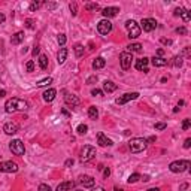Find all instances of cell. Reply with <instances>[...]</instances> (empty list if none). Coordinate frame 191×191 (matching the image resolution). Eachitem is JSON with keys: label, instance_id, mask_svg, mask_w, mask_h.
<instances>
[{"label": "cell", "instance_id": "cell-54", "mask_svg": "<svg viewBox=\"0 0 191 191\" xmlns=\"http://www.w3.org/2000/svg\"><path fill=\"white\" fill-rule=\"evenodd\" d=\"M72 164H73V160H67V161H66V166H72Z\"/></svg>", "mask_w": 191, "mask_h": 191}, {"label": "cell", "instance_id": "cell-12", "mask_svg": "<svg viewBox=\"0 0 191 191\" xmlns=\"http://www.w3.org/2000/svg\"><path fill=\"white\" fill-rule=\"evenodd\" d=\"M97 143H99L100 146H112V145H114L112 140H110L105 133H102V131H100V133H97Z\"/></svg>", "mask_w": 191, "mask_h": 191}, {"label": "cell", "instance_id": "cell-37", "mask_svg": "<svg viewBox=\"0 0 191 191\" xmlns=\"http://www.w3.org/2000/svg\"><path fill=\"white\" fill-rule=\"evenodd\" d=\"M181 17H182V20H184L185 22H188V21L191 20V17H190V11H184Z\"/></svg>", "mask_w": 191, "mask_h": 191}, {"label": "cell", "instance_id": "cell-29", "mask_svg": "<svg viewBox=\"0 0 191 191\" xmlns=\"http://www.w3.org/2000/svg\"><path fill=\"white\" fill-rule=\"evenodd\" d=\"M140 178H142V176H140L139 173H133V175H130V176H129L127 182H129V184H135V182H137Z\"/></svg>", "mask_w": 191, "mask_h": 191}, {"label": "cell", "instance_id": "cell-31", "mask_svg": "<svg viewBox=\"0 0 191 191\" xmlns=\"http://www.w3.org/2000/svg\"><path fill=\"white\" fill-rule=\"evenodd\" d=\"M76 131H78L79 135H85V133L88 131V127H87L85 124H79V125H78V129H76Z\"/></svg>", "mask_w": 191, "mask_h": 191}, {"label": "cell", "instance_id": "cell-39", "mask_svg": "<svg viewBox=\"0 0 191 191\" xmlns=\"http://www.w3.org/2000/svg\"><path fill=\"white\" fill-rule=\"evenodd\" d=\"M154 127H155V130H164L166 127H167V124L166 123H155Z\"/></svg>", "mask_w": 191, "mask_h": 191}, {"label": "cell", "instance_id": "cell-53", "mask_svg": "<svg viewBox=\"0 0 191 191\" xmlns=\"http://www.w3.org/2000/svg\"><path fill=\"white\" fill-rule=\"evenodd\" d=\"M5 20H6V18H5V15L0 14V24H2V22H5Z\"/></svg>", "mask_w": 191, "mask_h": 191}, {"label": "cell", "instance_id": "cell-28", "mask_svg": "<svg viewBox=\"0 0 191 191\" xmlns=\"http://www.w3.org/2000/svg\"><path fill=\"white\" fill-rule=\"evenodd\" d=\"M49 84H52V78H45V79H41V81L37 82L36 85H37V87H47V85H49Z\"/></svg>", "mask_w": 191, "mask_h": 191}, {"label": "cell", "instance_id": "cell-34", "mask_svg": "<svg viewBox=\"0 0 191 191\" xmlns=\"http://www.w3.org/2000/svg\"><path fill=\"white\" fill-rule=\"evenodd\" d=\"M85 9H87V11H99L100 6H99L97 3H88V5L85 6Z\"/></svg>", "mask_w": 191, "mask_h": 191}, {"label": "cell", "instance_id": "cell-59", "mask_svg": "<svg viewBox=\"0 0 191 191\" xmlns=\"http://www.w3.org/2000/svg\"><path fill=\"white\" fill-rule=\"evenodd\" d=\"M115 191H123V190H121V188H120V190H118V188H115Z\"/></svg>", "mask_w": 191, "mask_h": 191}, {"label": "cell", "instance_id": "cell-33", "mask_svg": "<svg viewBox=\"0 0 191 191\" xmlns=\"http://www.w3.org/2000/svg\"><path fill=\"white\" fill-rule=\"evenodd\" d=\"M75 54H76V57H82V54H84V47L82 45H75Z\"/></svg>", "mask_w": 191, "mask_h": 191}, {"label": "cell", "instance_id": "cell-43", "mask_svg": "<svg viewBox=\"0 0 191 191\" xmlns=\"http://www.w3.org/2000/svg\"><path fill=\"white\" fill-rule=\"evenodd\" d=\"M91 94L93 96H102L103 91L102 90H99V88H94V90H91Z\"/></svg>", "mask_w": 191, "mask_h": 191}, {"label": "cell", "instance_id": "cell-30", "mask_svg": "<svg viewBox=\"0 0 191 191\" xmlns=\"http://www.w3.org/2000/svg\"><path fill=\"white\" fill-rule=\"evenodd\" d=\"M182 63H184L182 55H176V57L173 58V66H175V67H181V66H182Z\"/></svg>", "mask_w": 191, "mask_h": 191}, {"label": "cell", "instance_id": "cell-7", "mask_svg": "<svg viewBox=\"0 0 191 191\" xmlns=\"http://www.w3.org/2000/svg\"><path fill=\"white\" fill-rule=\"evenodd\" d=\"M131 61H133V55L130 54V52H121L120 55V63H121V69L123 70H129L131 67Z\"/></svg>", "mask_w": 191, "mask_h": 191}, {"label": "cell", "instance_id": "cell-50", "mask_svg": "<svg viewBox=\"0 0 191 191\" xmlns=\"http://www.w3.org/2000/svg\"><path fill=\"white\" fill-rule=\"evenodd\" d=\"M161 42L164 45H172V41H169V39H161Z\"/></svg>", "mask_w": 191, "mask_h": 191}, {"label": "cell", "instance_id": "cell-51", "mask_svg": "<svg viewBox=\"0 0 191 191\" xmlns=\"http://www.w3.org/2000/svg\"><path fill=\"white\" fill-rule=\"evenodd\" d=\"M39 52H41V49H39V48L36 47V48H34V49H33V55H37V54H39Z\"/></svg>", "mask_w": 191, "mask_h": 191}, {"label": "cell", "instance_id": "cell-1", "mask_svg": "<svg viewBox=\"0 0 191 191\" xmlns=\"http://www.w3.org/2000/svg\"><path fill=\"white\" fill-rule=\"evenodd\" d=\"M28 109V103L22 99H18V97H12L6 100L5 103V110L7 114H14V112H18V110H26Z\"/></svg>", "mask_w": 191, "mask_h": 191}, {"label": "cell", "instance_id": "cell-27", "mask_svg": "<svg viewBox=\"0 0 191 191\" xmlns=\"http://www.w3.org/2000/svg\"><path fill=\"white\" fill-rule=\"evenodd\" d=\"M88 116L91 118V120H97V116H99V110H97V108H96V106H90Z\"/></svg>", "mask_w": 191, "mask_h": 191}, {"label": "cell", "instance_id": "cell-52", "mask_svg": "<svg viewBox=\"0 0 191 191\" xmlns=\"http://www.w3.org/2000/svg\"><path fill=\"white\" fill-rule=\"evenodd\" d=\"M5 96H6V91H5V90H0V99L5 97Z\"/></svg>", "mask_w": 191, "mask_h": 191}, {"label": "cell", "instance_id": "cell-42", "mask_svg": "<svg viewBox=\"0 0 191 191\" xmlns=\"http://www.w3.org/2000/svg\"><path fill=\"white\" fill-rule=\"evenodd\" d=\"M26 27L30 28V30H33V28H34V22H33V20H26Z\"/></svg>", "mask_w": 191, "mask_h": 191}, {"label": "cell", "instance_id": "cell-44", "mask_svg": "<svg viewBox=\"0 0 191 191\" xmlns=\"http://www.w3.org/2000/svg\"><path fill=\"white\" fill-rule=\"evenodd\" d=\"M34 70V63L33 61H28L27 63V72H33Z\"/></svg>", "mask_w": 191, "mask_h": 191}, {"label": "cell", "instance_id": "cell-58", "mask_svg": "<svg viewBox=\"0 0 191 191\" xmlns=\"http://www.w3.org/2000/svg\"><path fill=\"white\" fill-rule=\"evenodd\" d=\"M148 191H160V188H149Z\"/></svg>", "mask_w": 191, "mask_h": 191}, {"label": "cell", "instance_id": "cell-32", "mask_svg": "<svg viewBox=\"0 0 191 191\" xmlns=\"http://www.w3.org/2000/svg\"><path fill=\"white\" fill-rule=\"evenodd\" d=\"M41 6H42V2H32V3H30V11L34 12V11H37Z\"/></svg>", "mask_w": 191, "mask_h": 191}, {"label": "cell", "instance_id": "cell-6", "mask_svg": "<svg viewBox=\"0 0 191 191\" xmlns=\"http://www.w3.org/2000/svg\"><path fill=\"white\" fill-rule=\"evenodd\" d=\"M9 149L12 151V154L15 155H24V152H26V146H24V143L21 142L20 139H15L12 142L9 143Z\"/></svg>", "mask_w": 191, "mask_h": 191}, {"label": "cell", "instance_id": "cell-55", "mask_svg": "<svg viewBox=\"0 0 191 191\" xmlns=\"http://www.w3.org/2000/svg\"><path fill=\"white\" fill-rule=\"evenodd\" d=\"M187 187H188V184H182V185H181V190H185Z\"/></svg>", "mask_w": 191, "mask_h": 191}, {"label": "cell", "instance_id": "cell-41", "mask_svg": "<svg viewBox=\"0 0 191 191\" xmlns=\"http://www.w3.org/2000/svg\"><path fill=\"white\" fill-rule=\"evenodd\" d=\"M184 11H185L184 7H176V9H175V12H173V15H175V17H181Z\"/></svg>", "mask_w": 191, "mask_h": 191}, {"label": "cell", "instance_id": "cell-9", "mask_svg": "<svg viewBox=\"0 0 191 191\" xmlns=\"http://www.w3.org/2000/svg\"><path fill=\"white\" fill-rule=\"evenodd\" d=\"M97 32L100 34H109L112 32V22L109 20H102L97 24Z\"/></svg>", "mask_w": 191, "mask_h": 191}, {"label": "cell", "instance_id": "cell-38", "mask_svg": "<svg viewBox=\"0 0 191 191\" xmlns=\"http://www.w3.org/2000/svg\"><path fill=\"white\" fill-rule=\"evenodd\" d=\"M190 127H191V120H188V118H187V120H184V123H182V129L188 130Z\"/></svg>", "mask_w": 191, "mask_h": 191}, {"label": "cell", "instance_id": "cell-45", "mask_svg": "<svg viewBox=\"0 0 191 191\" xmlns=\"http://www.w3.org/2000/svg\"><path fill=\"white\" fill-rule=\"evenodd\" d=\"M176 33H179V34H187V28H185V27H178L176 28Z\"/></svg>", "mask_w": 191, "mask_h": 191}, {"label": "cell", "instance_id": "cell-16", "mask_svg": "<svg viewBox=\"0 0 191 191\" xmlns=\"http://www.w3.org/2000/svg\"><path fill=\"white\" fill-rule=\"evenodd\" d=\"M81 184L85 187V188H91V187H94L96 184V179L93 176H88V175H84L81 176Z\"/></svg>", "mask_w": 191, "mask_h": 191}, {"label": "cell", "instance_id": "cell-11", "mask_svg": "<svg viewBox=\"0 0 191 191\" xmlns=\"http://www.w3.org/2000/svg\"><path fill=\"white\" fill-rule=\"evenodd\" d=\"M142 28L143 32H152V30H155V27H157V21L154 20V18H145V20H142Z\"/></svg>", "mask_w": 191, "mask_h": 191}, {"label": "cell", "instance_id": "cell-48", "mask_svg": "<svg viewBox=\"0 0 191 191\" xmlns=\"http://www.w3.org/2000/svg\"><path fill=\"white\" fill-rule=\"evenodd\" d=\"M94 81H97V76H91V78L87 79V84H91V82H94Z\"/></svg>", "mask_w": 191, "mask_h": 191}, {"label": "cell", "instance_id": "cell-49", "mask_svg": "<svg viewBox=\"0 0 191 191\" xmlns=\"http://www.w3.org/2000/svg\"><path fill=\"white\" fill-rule=\"evenodd\" d=\"M47 7H49V9H55V7H57V3H47Z\"/></svg>", "mask_w": 191, "mask_h": 191}, {"label": "cell", "instance_id": "cell-25", "mask_svg": "<svg viewBox=\"0 0 191 191\" xmlns=\"http://www.w3.org/2000/svg\"><path fill=\"white\" fill-rule=\"evenodd\" d=\"M39 66H41L42 70H47L48 69V57L47 55H39Z\"/></svg>", "mask_w": 191, "mask_h": 191}, {"label": "cell", "instance_id": "cell-20", "mask_svg": "<svg viewBox=\"0 0 191 191\" xmlns=\"http://www.w3.org/2000/svg\"><path fill=\"white\" fill-rule=\"evenodd\" d=\"M73 187H75V182H73V181H66V182H61V184L58 185L55 191H69V190H72Z\"/></svg>", "mask_w": 191, "mask_h": 191}, {"label": "cell", "instance_id": "cell-23", "mask_svg": "<svg viewBox=\"0 0 191 191\" xmlns=\"http://www.w3.org/2000/svg\"><path fill=\"white\" fill-rule=\"evenodd\" d=\"M22 41H24V32H17V33L12 36V39H11L12 45H20Z\"/></svg>", "mask_w": 191, "mask_h": 191}, {"label": "cell", "instance_id": "cell-5", "mask_svg": "<svg viewBox=\"0 0 191 191\" xmlns=\"http://www.w3.org/2000/svg\"><path fill=\"white\" fill-rule=\"evenodd\" d=\"M96 157V148L91 145H85L84 149L81 151V161L82 163H87L90 160H93Z\"/></svg>", "mask_w": 191, "mask_h": 191}, {"label": "cell", "instance_id": "cell-26", "mask_svg": "<svg viewBox=\"0 0 191 191\" xmlns=\"http://www.w3.org/2000/svg\"><path fill=\"white\" fill-rule=\"evenodd\" d=\"M129 51H130V54L131 52H140L142 51V45L140 43H131V45H129Z\"/></svg>", "mask_w": 191, "mask_h": 191}, {"label": "cell", "instance_id": "cell-4", "mask_svg": "<svg viewBox=\"0 0 191 191\" xmlns=\"http://www.w3.org/2000/svg\"><path fill=\"white\" fill-rule=\"evenodd\" d=\"M125 28H127V32H129L130 39H136V37L140 36V27H139V24H137L136 21L129 20L125 22Z\"/></svg>", "mask_w": 191, "mask_h": 191}, {"label": "cell", "instance_id": "cell-17", "mask_svg": "<svg viewBox=\"0 0 191 191\" xmlns=\"http://www.w3.org/2000/svg\"><path fill=\"white\" fill-rule=\"evenodd\" d=\"M64 102H66V105H69V106H78L79 105V99L76 97L75 94H66L64 96Z\"/></svg>", "mask_w": 191, "mask_h": 191}, {"label": "cell", "instance_id": "cell-22", "mask_svg": "<svg viewBox=\"0 0 191 191\" xmlns=\"http://www.w3.org/2000/svg\"><path fill=\"white\" fill-rule=\"evenodd\" d=\"M151 63H152L154 67H163V66L167 64V60L161 58V57H154V58H151Z\"/></svg>", "mask_w": 191, "mask_h": 191}, {"label": "cell", "instance_id": "cell-46", "mask_svg": "<svg viewBox=\"0 0 191 191\" xmlns=\"http://www.w3.org/2000/svg\"><path fill=\"white\" fill-rule=\"evenodd\" d=\"M190 146H191V139L188 137V139H185V142H184V148H185V149H188Z\"/></svg>", "mask_w": 191, "mask_h": 191}, {"label": "cell", "instance_id": "cell-56", "mask_svg": "<svg viewBox=\"0 0 191 191\" xmlns=\"http://www.w3.org/2000/svg\"><path fill=\"white\" fill-rule=\"evenodd\" d=\"M142 179H143V181H149V176H148V175H145V176H143Z\"/></svg>", "mask_w": 191, "mask_h": 191}, {"label": "cell", "instance_id": "cell-21", "mask_svg": "<svg viewBox=\"0 0 191 191\" xmlns=\"http://www.w3.org/2000/svg\"><path fill=\"white\" fill-rule=\"evenodd\" d=\"M67 48H60V51H58V55H57V61L58 64H63V63L66 61V58H67Z\"/></svg>", "mask_w": 191, "mask_h": 191}, {"label": "cell", "instance_id": "cell-24", "mask_svg": "<svg viewBox=\"0 0 191 191\" xmlns=\"http://www.w3.org/2000/svg\"><path fill=\"white\" fill-rule=\"evenodd\" d=\"M105 64H106V61H105V58L103 57H97L94 61H93V69L94 70H99V69H103L105 67Z\"/></svg>", "mask_w": 191, "mask_h": 191}, {"label": "cell", "instance_id": "cell-35", "mask_svg": "<svg viewBox=\"0 0 191 191\" xmlns=\"http://www.w3.org/2000/svg\"><path fill=\"white\" fill-rule=\"evenodd\" d=\"M66 41H67V37H66V34H58V37H57V42H58V45H64L66 43Z\"/></svg>", "mask_w": 191, "mask_h": 191}, {"label": "cell", "instance_id": "cell-19", "mask_svg": "<svg viewBox=\"0 0 191 191\" xmlns=\"http://www.w3.org/2000/svg\"><path fill=\"white\" fill-rule=\"evenodd\" d=\"M116 88H118V85H116L115 82H112V81L103 82V91H105V93H114Z\"/></svg>", "mask_w": 191, "mask_h": 191}, {"label": "cell", "instance_id": "cell-10", "mask_svg": "<svg viewBox=\"0 0 191 191\" xmlns=\"http://www.w3.org/2000/svg\"><path fill=\"white\" fill-rule=\"evenodd\" d=\"M137 97H139V93H125V94H123L121 97H118L115 100L116 105H125L127 102H130V100H136Z\"/></svg>", "mask_w": 191, "mask_h": 191}, {"label": "cell", "instance_id": "cell-36", "mask_svg": "<svg viewBox=\"0 0 191 191\" xmlns=\"http://www.w3.org/2000/svg\"><path fill=\"white\" fill-rule=\"evenodd\" d=\"M69 7H70V12H72V15L75 17V15L78 14V6H76V3H75V2H73V3H70V5H69Z\"/></svg>", "mask_w": 191, "mask_h": 191}, {"label": "cell", "instance_id": "cell-47", "mask_svg": "<svg viewBox=\"0 0 191 191\" xmlns=\"http://www.w3.org/2000/svg\"><path fill=\"white\" fill-rule=\"evenodd\" d=\"M110 175V170H109V167H106L105 170H103V178H108Z\"/></svg>", "mask_w": 191, "mask_h": 191}, {"label": "cell", "instance_id": "cell-18", "mask_svg": "<svg viewBox=\"0 0 191 191\" xmlns=\"http://www.w3.org/2000/svg\"><path fill=\"white\" fill-rule=\"evenodd\" d=\"M42 96H43V100H45L47 103H49V102H52V100L55 99V96H57V91H55L54 88H49V90H47V91H45V93H43Z\"/></svg>", "mask_w": 191, "mask_h": 191}, {"label": "cell", "instance_id": "cell-14", "mask_svg": "<svg viewBox=\"0 0 191 191\" xmlns=\"http://www.w3.org/2000/svg\"><path fill=\"white\" fill-rule=\"evenodd\" d=\"M18 130H20V125L17 123H6L3 125V131H5L6 135H15Z\"/></svg>", "mask_w": 191, "mask_h": 191}, {"label": "cell", "instance_id": "cell-15", "mask_svg": "<svg viewBox=\"0 0 191 191\" xmlns=\"http://www.w3.org/2000/svg\"><path fill=\"white\" fill-rule=\"evenodd\" d=\"M120 12V9L115 6H108V7H105L102 11V15L105 17V18H112V17H115L116 14Z\"/></svg>", "mask_w": 191, "mask_h": 191}, {"label": "cell", "instance_id": "cell-2", "mask_svg": "<svg viewBox=\"0 0 191 191\" xmlns=\"http://www.w3.org/2000/svg\"><path fill=\"white\" fill-rule=\"evenodd\" d=\"M148 145V140L143 139V137H133L129 142V148L133 154H137V152H142Z\"/></svg>", "mask_w": 191, "mask_h": 191}, {"label": "cell", "instance_id": "cell-8", "mask_svg": "<svg viewBox=\"0 0 191 191\" xmlns=\"http://www.w3.org/2000/svg\"><path fill=\"white\" fill-rule=\"evenodd\" d=\"M0 172L15 173V172H18V164L15 163V161H2L0 163Z\"/></svg>", "mask_w": 191, "mask_h": 191}, {"label": "cell", "instance_id": "cell-13", "mask_svg": "<svg viewBox=\"0 0 191 191\" xmlns=\"http://www.w3.org/2000/svg\"><path fill=\"white\" fill-rule=\"evenodd\" d=\"M148 63H149V58H146V57H143V58H139L136 60V69L137 70H143L145 73L146 72H149V69H148Z\"/></svg>", "mask_w": 191, "mask_h": 191}, {"label": "cell", "instance_id": "cell-57", "mask_svg": "<svg viewBox=\"0 0 191 191\" xmlns=\"http://www.w3.org/2000/svg\"><path fill=\"white\" fill-rule=\"evenodd\" d=\"M94 191H105V188H102V187H99V188H96Z\"/></svg>", "mask_w": 191, "mask_h": 191}, {"label": "cell", "instance_id": "cell-3", "mask_svg": "<svg viewBox=\"0 0 191 191\" xmlns=\"http://www.w3.org/2000/svg\"><path fill=\"white\" fill-rule=\"evenodd\" d=\"M190 166H191V163L188 160H178V161L170 163L169 169H170V172H173V173H182V172L188 170Z\"/></svg>", "mask_w": 191, "mask_h": 191}, {"label": "cell", "instance_id": "cell-40", "mask_svg": "<svg viewBox=\"0 0 191 191\" xmlns=\"http://www.w3.org/2000/svg\"><path fill=\"white\" fill-rule=\"evenodd\" d=\"M39 191H52V190H51V187H49V185L41 184V185H39Z\"/></svg>", "mask_w": 191, "mask_h": 191}, {"label": "cell", "instance_id": "cell-60", "mask_svg": "<svg viewBox=\"0 0 191 191\" xmlns=\"http://www.w3.org/2000/svg\"><path fill=\"white\" fill-rule=\"evenodd\" d=\"M76 191H84V190H76Z\"/></svg>", "mask_w": 191, "mask_h": 191}]
</instances>
